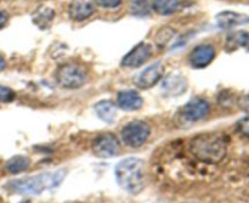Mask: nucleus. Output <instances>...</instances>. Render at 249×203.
Listing matches in <instances>:
<instances>
[{
    "mask_svg": "<svg viewBox=\"0 0 249 203\" xmlns=\"http://www.w3.org/2000/svg\"><path fill=\"white\" fill-rule=\"evenodd\" d=\"M117 105L124 111H138L142 107L143 99L135 90H123L117 95Z\"/></svg>",
    "mask_w": 249,
    "mask_h": 203,
    "instance_id": "4468645a",
    "label": "nucleus"
},
{
    "mask_svg": "<svg viewBox=\"0 0 249 203\" xmlns=\"http://www.w3.org/2000/svg\"><path fill=\"white\" fill-rule=\"evenodd\" d=\"M211 112V105L207 100L196 97L192 99L182 107L181 114L182 118L190 123H196L206 118Z\"/></svg>",
    "mask_w": 249,
    "mask_h": 203,
    "instance_id": "6e6552de",
    "label": "nucleus"
},
{
    "mask_svg": "<svg viewBox=\"0 0 249 203\" xmlns=\"http://www.w3.org/2000/svg\"><path fill=\"white\" fill-rule=\"evenodd\" d=\"M215 22L221 29H232L236 27L249 26V15L235 11H221L215 16Z\"/></svg>",
    "mask_w": 249,
    "mask_h": 203,
    "instance_id": "9b49d317",
    "label": "nucleus"
},
{
    "mask_svg": "<svg viewBox=\"0 0 249 203\" xmlns=\"http://www.w3.org/2000/svg\"><path fill=\"white\" fill-rule=\"evenodd\" d=\"M5 66H6V63H5L4 57H2V56L0 55V73H1L2 71L5 70Z\"/></svg>",
    "mask_w": 249,
    "mask_h": 203,
    "instance_id": "a878e982",
    "label": "nucleus"
},
{
    "mask_svg": "<svg viewBox=\"0 0 249 203\" xmlns=\"http://www.w3.org/2000/svg\"><path fill=\"white\" fill-rule=\"evenodd\" d=\"M179 0H152V9L162 16L175 14L179 9Z\"/></svg>",
    "mask_w": 249,
    "mask_h": 203,
    "instance_id": "a211bd4d",
    "label": "nucleus"
},
{
    "mask_svg": "<svg viewBox=\"0 0 249 203\" xmlns=\"http://www.w3.org/2000/svg\"><path fill=\"white\" fill-rule=\"evenodd\" d=\"M7 21H9V15L5 11H0V29H2L6 26Z\"/></svg>",
    "mask_w": 249,
    "mask_h": 203,
    "instance_id": "393cba45",
    "label": "nucleus"
},
{
    "mask_svg": "<svg viewBox=\"0 0 249 203\" xmlns=\"http://www.w3.org/2000/svg\"><path fill=\"white\" fill-rule=\"evenodd\" d=\"M151 134V127L143 121H133L123 127L121 131V139L128 148H141L148 140Z\"/></svg>",
    "mask_w": 249,
    "mask_h": 203,
    "instance_id": "39448f33",
    "label": "nucleus"
},
{
    "mask_svg": "<svg viewBox=\"0 0 249 203\" xmlns=\"http://www.w3.org/2000/svg\"><path fill=\"white\" fill-rule=\"evenodd\" d=\"M190 150L201 162L207 165H218L228 153V144L220 134L204 133L192 139Z\"/></svg>",
    "mask_w": 249,
    "mask_h": 203,
    "instance_id": "f03ea898",
    "label": "nucleus"
},
{
    "mask_svg": "<svg viewBox=\"0 0 249 203\" xmlns=\"http://www.w3.org/2000/svg\"><path fill=\"white\" fill-rule=\"evenodd\" d=\"M163 75H164V65L157 61V62H153L152 65L147 66L145 70L141 71L134 78V83L140 89H150L162 79Z\"/></svg>",
    "mask_w": 249,
    "mask_h": 203,
    "instance_id": "0eeeda50",
    "label": "nucleus"
},
{
    "mask_svg": "<svg viewBox=\"0 0 249 203\" xmlns=\"http://www.w3.org/2000/svg\"><path fill=\"white\" fill-rule=\"evenodd\" d=\"M95 4L92 0H72L68 5V15L75 22H82L92 16Z\"/></svg>",
    "mask_w": 249,
    "mask_h": 203,
    "instance_id": "f8f14e48",
    "label": "nucleus"
},
{
    "mask_svg": "<svg viewBox=\"0 0 249 203\" xmlns=\"http://www.w3.org/2000/svg\"><path fill=\"white\" fill-rule=\"evenodd\" d=\"M94 109L97 117H99L102 122L108 124H112L116 122L117 107L112 101H109V100H101V101L95 104Z\"/></svg>",
    "mask_w": 249,
    "mask_h": 203,
    "instance_id": "2eb2a0df",
    "label": "nucleus"
},
{
    "mask_svg": "<svg viewBox=\"0 0 249 203\" xmlns=\"http://www.w3.org/2000/svg\"><path fill=\"white\" fill-rule=\"evenodd\" d=\"M56 82L65 89H78L88 80V70L78 62H67L56 71Z\"/></svg>",
    "mask_w": 249,
    "mask_h": 203,
    "instance_id": "20e7f679",
    "label": "nucleus"
},
{
    "mask_svg": "<svg viewBox=\"0 0 249 203\" xmlns=\"http://www.w3.org/2000/svg\"><path fill=\"white\" fill-rule=\"evenodd\" d=\"M130 11L136 16H147L150 14V4L147 0H130Z\"/></svg>",
    "mask_w": 249,
    "mask_h": 203,
    "instance_id": "412c9836",
    "label": "nucleus"
},
{
    "mask_svg": "<svg viewBox=\"0 0 249 203\" xmlns=\"http://www.w3.org/2000/svg\"><path fill=\"white\" fill-rule=\"evenodd\" d=\"M119 186L130 195H139L145 187V163L138 157L122 160L114 168Z\"/></svg>",
    "mask_w": 249,
    "mask_h": 203,
    "instance_id": "7ed1b4c3",
    "label": "nucleus"
},
{
    "mask_svg": "<svg viewBox=\"0 0 249 203\" xmlns=\"http://www.w3.org/2000/svg\"><path fill=\"white\" fill-rule=\"evenodd\" d=\"M226 43L230 49L243 48L249 50V32H236L229 36Z\"/></svg>",
    "mask_w": 249,
    "mask_h": 203,
    "instance_id": "6ab92c4d",
    "label": "nucleus"
},
{
    "mask_svg": "<svg viewBox=\"0 0 249 203\" xmlns=\"http://www.w3.org/2000/svg\"><path fill=\"white\" fill-rule=\"evenodd\" d=\"M15 99V92L10 88L0 85V102H10Z\"/></svg>",
    "mask_w": 249,
    "mask_h": 203,
    "instance_id": "4be33fe9",
    "label": "nucleus"
},
{
    "mask_svg": "<svg viewBox=\"0 0 249 203\" xmlns=\"http://www.w3.org/2000/svg\"><path fill=\"white\" fill-rule=\"evenodd\" d=\"M214 57H215V48L214 45L208 43L199 44L197 45L194 50L191 51L189 56L190 65L194 68L201 70V68L207 67L213 62Z\"/></svg>",
    "mask_w": 249,
    "mask_h": 203,
    "instance_id": "9d476101",
    "label": "nucleus"
},
{
    "mask_svg": "<svg viewBox=\"0 0 249 203\" xmlns=\"http://www.w3.org/2000/svg\"><path fill=\"white\" fill-rule=\"evenodd\" d=\"M31 161L26 156H14L10 160H7L6 165H5V169L10 173V174H19V173L26 172L29 168Z\"/></svg>",
    "mask_w": 249,
    "mask_h": 203,
    "instance_id": "f3484780",
    "label": "nucleus"
},
{
    "mask_svg": "<svg viewBox=\"0 0 249 203\" xmlns=\"http://www.w3.org/2000/svg\"><path fill=\"white\" fill-rule=\"evenodd\" d=\"M152 56V45L148 43H139L123 58L121 65L126 68H138L142 66Z\"/></svg>",
    "mask_w": 249,
    "mask_h": 203,
    "instance_id": "1a4fd4ad",
    "label": "nucleus"
},
{
    "mask_svg": "<svg viewBox=\"0 0 249 203\" xmlns=\"http://www.w3.org/2000/svg\"><path fill=\"white\" fill-rule=\"evenodd\" d=\"M19 203H32L31 201H22V202H19Z\"/></svg>",
    "mask_w": 249,
    "mask_h": 203,
    "instance_id": "bb28decb",
    "label": "nucleus"
},
{
    "mask_svg": "<svg viewBox=\"0 0 249 203\" xmlns=\"http://www.w3.org/2000/svg\"><path fill=\"white\" fill-rule=\"evenodd\" d=\"M53 17H55V11H53L51 7L49 6H40L34 11L32 19H33V23L36 27H39L40 29H46L53 21Z\"/></svg>",
    "mask_w": 249,
    "mask_h": 203,
    "instance_id": "dca6fc26",
    "label": "nucleus"
},
{
    "mask_svg": "<svg viewBox=\"0 0 249 203\" xmlns=\"http://www.w3.org/2000/svg\"><path fill=\"white\" fill-rule=\"evenodd\" d=\"M67 203H78V202H67Z\"/></svg>",
    "mask_w": 249,
    "mask_h": 203,
    "instance_id": "c85d7f7f",
    "label": "nucleus"
},
{
    "mask_svg": "<svg viewBox=\"0 0 249 203\" xmlns=\"http://www.w3.org/2000/svg\"><path fill=\"white\" fill-rule=\"evenodd\" d=\"M92 152L99 158H112L121 152V143L114 134H101L92 144Z\"/></svg>",
    "mask_w": 249,
    "mask_h": 203,
    "instance_id": "423d86ee",
    "label": "nucleus"
},
{
    "mask_svg": "<svg viewBox=\"0 0 249 203\" xmlns=\"http://www.w3.org/2000/svg\"><path fill=\"white\" fill-rule=\"evenodd\" d=\"M237 130L240 131L242 135L248 136L249 138V116L245 117L241 121L237 122Z\"/></svg>",
    "mask_w": 249,
    "mask_h": 203,
    "instance_id": "b1692460",
    "label": "nucleus"
},
{
    "mask_svg": "<svg viewBox=\"0 0 249 203\" xmlns=\"http://www.w3.org/2000/svg\"><path fill=\"white\" fill-rule=\"evenodd\" d=\"M0 203H2V199H1V196H0Z\"/></svg>",
    "mask_w": 249,
    "mask_h": 203,
    "instance_id": "cd10ccee",
    "label": "nucleus"
},
{
    "mask_svg": "<svg viewBox=\"0 0 249 203\" xmlns=\"http://www.w3.org/2000/svg\"><path fill=\"white\" fill-rule=\"evenodd\" d=\"M66 174L67 173L65 169L43 172L36 175H31V177L10 180L5 184V187L14 194L40 195L44 191L60 186L65 180Z\"/></svg>",
    "mask_w": 249,
    "mask_h": 203,
    "instance_id": "f257e3e1",
    "label": "nucleus"
},
{
    "mask_svg": "<svg viewBox=\"0 0 249 203\" xmlns=\"http://www.w3.org/2000/svg\"><path fill=\"white\" fill-rule=\"evenodd\" d=\"M174 29L170 28V27H163V28H160V31L157 32V34H156L155 41L156 44H157L158 48H165V46L174 39Z\"/></svg>",
    "mask_w": 249,
    "mask_h": 203,
    "instance_id": "aec40b11",
    "label": "nucleus"
},
{
    "mask_svg": "<svg viewBox=\"0 0 249 203\" xmlns=\"http://www.w3.org/2000/svg\"><path fill=\"white\" fill-rule=\"evenodd\" d=\"M187 80L179 73H170L163 79L162 90L170 96H178L186 92Z\"/></svg>",
    "mask_w": 249,
    "mask_h": 203,
    "instance_id": "ddd939ff",
    "label": "nucleus"
},
{
    "mask_svg": "<svg viewBox=\"0 0 249 203\" xmlns=\"http://www.w3.org/2000/svg\"><path fill=\"white\" fill-rule=\"evenodd\" d=\"M122 1L123 0H95V2L104 9H118Z\"/></svg>",
    "mask_w": 249,
    "mask_h": 203,
    "instance_id": "5701e85b",
    "label": "nucleus"
}]
</instances>
